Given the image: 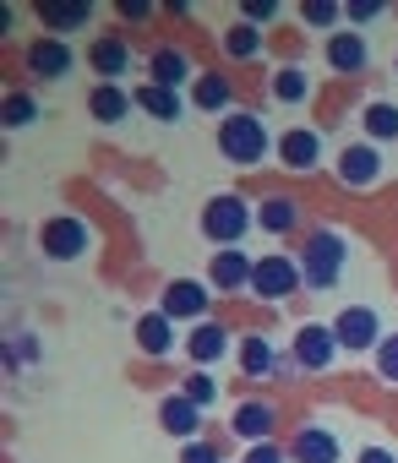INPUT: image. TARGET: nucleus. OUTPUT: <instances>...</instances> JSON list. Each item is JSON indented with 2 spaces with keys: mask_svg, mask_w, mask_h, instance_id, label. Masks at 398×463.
<instances>
[{
  "mask_svg": "<svg viewBox=\"0 0 398 463\" xmlns=\"http://www.w3.org/2000/svg\"><path fill=\"white\" fill-rule=\"evenodd\" d=\"M295 218H300V213H295V202H289V196H268V202L257 207V223L268 229V235H289Z\"/></svg>",
  "mask_w": 398,
  "mask_h": 463,
  "instance_id": "nucleus-27",
  "label": "nucleus"
},
{
  "mask_svg": "<svg viewBox=\"0 0 398 463\" xmlns=\"http://www.w3.org/2000/svg\"><path fill=\"white\" fill-rule=\"evenodd\" d=\"M344 262H349V241L338 229H317L300 246V279L306 289H338L344 284Z\"/></svg>",
  "mask_w": 398,
  "mask_h": 463,
  "instance_id": "nucleus-1",
  "label": "nucleus"
},
{
  "mask_svg": "<svg viewBox=\"0 0 398 463\" xmlns=\"http://www.w3.org/2000/svg\"><path fill=\"white\" fill-rule=\"evenodd\" d=\"M338 354H344V349H338L333 327H322V322H306V327L295 333V365H300V371H327Z\"/></svg>",
  "mask_w": 398,
  "mask_h": 463,
  "instance_id": "nucleus-9",
  "label": "nucleus"
},
{
  "mask_svg": "<svg viewBox=\"0 0 398 463\" xmlns=\"http://www.w3.org/2000/svg\"><path fill=\"white\" fill-rule=\"evenodd\" d=\"M273 17H279V6H273V0H241V23L262 28V23H273Z\"/></svg>",
  "mask_w": 398,
  "mask_h": 463,
  "instance_id": "nucleus-34",
  "label": "nucleus"
},
{
  "mask_svg": "<svg viewBox=\"0 0 398 463\" xmlns=\"http://www.w3.org/2000/svg\"><path fill=\"white\" fill-rule=\"evenodd\" d=\"M147 66H153V82H158V88H180V82L191 77L185 55H180V50H169V44H164V50H153V61H147Z\"/></svg>",
  "mask_w": 398,
  "mask_h": 463,
  "instance_id": "nucleus-26",
  "label": "nucleus"
},
{
  "mask_svg": "<svg viewBox=\"0 0 398 463\" xmlns=\"http://www.w3.org/2000/svg\"><path fill=\"white\" fill-rule=\"evenodd\" d=\"M131 109H137V93H126L120 82H99V88L88 93V115H93L99 126H120Z\"/></svg>",
  "mask_w": 398,
  "mask_h": 463,
  "instance_id": "nucleus-14",
  "label": "nucleus"
},
{
  "mask_svg": "<svg viewBox=\"0 0 398 463\" xmlns=\"http://www.w3.org/2000/svg\"><path fill=\"white\" fill-rule=\"evenodd\" d=\"M306 279H300V257H257V268H251V289L262 295V300H289L295 289H300Z\"/></svg>",
  "mask_w": 398,
  "mask_h": 463,
  "instance_id": "nucleus-6",
  "label": "nucleus"
},
{
  "mask_svg": "<svg viewBox=\"0 0 398 463\" xmlns=\"http://www.w3.org/2000/svg\"><path fill=\"white\" fill-rule=\"evenodd\" d=\"M180 392H185V398H191V403H196V409H203V414H208V409H213V403H219V382H213V376H208V371H191V376H185V387H180Z\"/></svg>",
  "mask_w": 398,
  "mask_h": 463,
  "instance_id": "nucleus-30",
  "label": "nucleus"
},
{
  "mask_svg": "<svg viewBox=\"0 0 398 463\" xmlns=\"http://www.w3.org/2000/svg\"><path fill=\"white\" fill-rule=\"evenodd\" d=\"M279 158H284V169H295V175L317 169V158H322V142H317V131H306V126L284 131V142H279Z\"/></svg>",
  "mask_w": 398,
  "mask_h": 463,
  "instance_id": "nucleus-19",
  "label": "nucleus"
},
{
  "mask_svg": "<svg viewBox=\"0 0 398 463\" xmlns=\"http://www.w3.org/2000/svg\"><path fill=\"white\" fill-rule=\"evenodd\" d=\"M360 126L371 131V142H398V104H387V99H376V104H365V115H360Z\"/></svg>",
  "mask_w": 398,
  "mask_h": 463,
  "instance_id": "nucleus-25",
  "label": "nucleus"
},
{
  "mask_svg": "<svg viewBox=\"0 0 398 463\" xmlns=\"http://www.w3.org/2000/svg\"><path fill=\"white\" fill-rule=\"evenodd\" d=\"M93 17V0H61V6H39V23H44V33H71V28H82Z\"/></svg>",
  "mask_w": 398,
  "mask_h": 463,
  "instance_id": "nucleus-23",
  "label": "nucleus"
},
{
  "mask_svg": "<svg viewBox=\"0 0 398 463\" xmlns=\"http://www.w3.org/2000/svg\"><path fill=\"white\" fill-rule=\"evenodd\" d=\"M268 126H262V115H224L219 120V153L230 158V164H241V169H257L262 158H268Z\"/></svg>",
  "mask_w": 398,
  "mask_h": 463,
  "instance_id": "nucleus-2",
  "label": "nucleus"
},
{
  "mask_svg": "<svg viewBox=\"0 0 398 463\" xmlns=\"http://www.w3.org/2000/svg\"><path fill=\"white\" fill-rule=\"evenodd\" d=\"M120 17H126V23H147L153 6H142V0H120Z\"/></svg>",
  "mask_w": 398,
  "mask_h": 463,
  "instance_id": "nucleus-39",
  "label": "nucleus"
},
{
  "mask_svg": "<svg viewBox=\"0 0 398 463\" xmlns=\"http://www.w3.org/2000/svg\"><path fill=\"white\" fill-rule=\"evenodd\" d=\"M185 354H191L196 371H208V365H219V360L230 354V333H224L219 322H196L191 338H185Z\"/></svg>",
  "mask_w": 398,
  "mask_h": 463,
  "instance_id": "nucleus-13",
  "label": "nucleus"
},
{
  "mask_svg": "<svg viewBox=\"0 0 398 463\" xmlns=\"http://www.w3.org/2000/svg\"><path fill=\"white\" fill-rule=\"evenodd\" d=\"M39 251H44L50 262H77V257L93 251V229H88L82 218L61 213V218H50V223L39 229Z\"/></svg>",
  "mask_w": 398,
  "mask_h": 463,
  "instance_id": "nucleus-4",
  "label": "nucleus"
},
{
  "mask_svg": "<svg viewBox=\"0 0 398 463\" xmlns=\"http://www.w3.org/2000/svg\"><path fill=\"white\" fill-rule=\"evenodd\" d=\"M230 425H235V436L246 441V447H262V441H273V430H279V414H273V403H241L235 414H230Z\"/></svg>",
  "mask_w": 398,
  "mask_h": 463,
  "instance_id": "nucleus-11",
  "label": "nucleus"
},
{
  "mask_svg": "<svg viewBox=\"0 0 398 463\" xmlns=\"http://www.w3.org/2000/svg\"><path fill=\"white\" fill-rule=\"evenodd\" d=\"M344 17V6H333V0H311V6H300V23H311V28H333Z\"/></svg>",
  "mask_w": 398,
  "mask_h": 463,
  "instance_id": "nucleus-33",
  "label": "nucleus"
},
{
  "mask_svg": "<svg viewBox=\"0 0 398 463\" xmlns=\"http://www.w3.org/2000/svg\"><path fill=\"white\" fill-rule=\"evenodd\" d=\"M306 93H311V77H306L300 66H284V71L273 77V99H279V104H300Z\"/></svg>",
  "mask_w": 398,
  "mask_h": 463,
  "instance_id": "nucleus-29",
  "label": "nucleus"
},
{
  "mask_svg": "<svg viewBox=\"0 0 398 463\" xmlns=\"http://www.w3.org/2000/svg\"><path fill=\"white\" fill-rule=\"evenodd\" d=\"M180 463H219V452H213V441L196 436V441H185V447H180Z\"/></svg>",
  "mask_w": 398,
  "mask_h": 463,
  "instance_id": "nucleus-35",
  "label": "nucleus"
},
{
  "mask_svg": "<svg viewBox=\"0 0 398 463\" xmlns=\"http://www.w3.org/2000/svg\"><path fill=\"white\" fill-rule=\"evenodd\" d=\"M28 120H39V104H33L28 93H12V99H6V131H23Z\"/></svg>",
  "mask_w": 398,
  "mask_h": 463,
  "instance_id": "nucleus-31",
  "label": "nucleus"
},
{
  "mask_svg": "<svg viewBox=\"0 0 398 463\" xmlns=\"http://www.w3.org/2000/svg\"><path fill=\"white\" fill-rule=\"evenodd\" d=\"M224 55H230V61H257V55H262V33H257L251 23H235V28L224 33Z\"/></svg>",
  "mask_w": 398,
  "mask_h": 463,
  "instance_id": "nucleus-28",
  "label": "nucleus"
},
{
  "mask_svg": "<svg viewBox=\"0 0 398 463\" xmlns=\"http://www.w3.org/2000/svg\"><path fill=\"white\" fill-rule=\"evenodd\" d=\"M327 66H333L338 77H355V71H365V39H360L355 28H338V33H327Z\"/></svg>",
  "mask_w": 398,
  "mask_h": 463,
  "instance_id": "nucleus-17",
  "label": "nucleus"
},
{
  "mask_svg": "<svg viewBox=\"0 0 398 463\" xmlns=\"http://www.w3.org/2000/svg\"><path fill=\"white\" fill-rule=\"evenodd\" d=\"M376 376H382V382H398V333H387V338L376 344Z\"/></svg>",
  "mask_w": 398,
  "mask_h": 463,
  "instance_id": "nucleus-32",
  "label": "nucleus"
},
{
  "mask_svg": "<svg viewBox=\"0 0 398 463\" xmlns=\"http://www.w3.org/2000/svg\"><path fill=\"white\" fill-rule=\"evenodd\" d=\"M230 99H235V88H230V77H219V71H203V77L191 82V104L208 109V115H235Z\"/></svg>",
  "mask_w": 398,
  "mask_h": 463,
  "instance_id": "nucleus-20",
  "label": "nucleus"
},
{
  "mask_svg": "<svg viewBox=\"0 0 398 463\" xmlns=\"http://www.w3.org/2000/svg\"><path fill=\"white\" fill-rule=\"evenodd\" d=\"M338 180H344L349 191H371V185L382 180V153H376L371 142H349V147H338Z\"/></svg>",
  "mask_w": 398,
  "mask_h": 463,
  "instance_id": "nucleus-8",
  "label": "nucleus"
},
{
  "mask_svg": "<svg viewBox=\"0 0 398 463\" xmlns=\"http://www.w3.org/2000/svg\"><path fill=\"white\" fill-rule=\"evenodd\" d=\"M208 306H213V289H208L203 279H175V284H164V295H158V311H164L169 322H208Z\"/></svg>",
  "mask_w": 398,
  "mask_h": 463,
  "instance_id": "nucleus-5",
  "label": "nucleus"
},
{
  "mask_svg": "<svg viewBox=\"0 0 398 463\" xmlns=\"http://www.w3.org/2000/svg\"><path fill=\"white\" fill-rule=\"evenodd\" d=\"M241 463H289V452H279L273 441H262V447H246V458Z\"/></svg>",
  "mask_w": 398,
  "mask_h": 463,
  "instance_id": "nucleus-36",
  "label": "nucleus"
},
{
  "mask_svg": "<svg viewBox=\"0 0 398 463\" xmlns=\"http://www.w3.org/2000/svg\"><path fill=\"white\" fill-rule=\"evenodd\" d=\"M137 109L153 115V120H164V126H175V120L185 115L180 93H175V88H158V82H142V88H137Z\"/></svg>",
  "mask_w": 398,
  "mask_h": 463,
  "instance_id": "nucleus-22",
  "label": "nucleus"
},
{
  "mask_svg": "<svg viewBox=\"0 0 398 463\" xmlns=\"http://www.w3.org/2000/svg\"><path fill=\"white\" fill-rule=\"evenodd\" d=\"M338 436L322 430V425H306L295 441H289V463H338Z\"/></svg>",
  "mask_w": 398,
  "mask_h": 463,
  "instance_id": "nucleus-16",
  "label": "nucleus"
},
{
  "mask_svg": "<svg viewBox=\"0 0 398 463\" xmlns=\"http://www.w3.org/2000/svg\"><path fill=\"white\" fill-rule=\"evenodd\" d=\"M387 6H382V0H355V6H344V17L349 23H371V17H382Z\"/></svg>",
  "mask_w": 398,
  "mask_h": 463,
  "instance_id": "nucleus-37",
  "label": "nucleus"
},
{
  "mask_svg": "<svg viewBox=\"0 0 398 463\" xmlns=\"http://www.w3.org/2000/svg\"><path fill=\"white\" fill-rule=\"evenodd\" d=\"M355 463H398V458H393V452H387V447H365V452H360V458H355Z\"/></svg>",
  "mask_w": 398,
  "mask_h": 463,
  "instance_id": "nucleus-40",
  "label": "nucleus"
},
{
  "mask_svg": "<svg viewBox=\"0 0 398 463\" xmlns=\"http://www.w3.org/2000/svg\"><path fill=\"white\" fill-rule=\"evenodd\" d=\"M88 66L99 71V82H120V77L131 71V44H126V39H99V44L88 50Z\"/></svg>",
  "mask_w": 398,
  "mask_h": 463,
  "instance_id": "nucleus-18",
  "label": "nucleus"
},
{
  "mask_svg": "<svg viewBox=\"0 0 398 463\" xmlns=\"http://www.w3.org/2000/svg\"><path fill=\"white\" fill-rule=\"evenodd\" d=\"M251 257L241 251V246H230V251H213V289L219 295H235V289H251Z\"/></svg>",
  "mask_w": 398,
  "mask_h": 463,
  "instance_id": "nucleus-15",
  "label": "nucleus"
},
{
  "mask_svg": "<svg viewBox=\"0 0 398 463\" xmlns=\"http://www.w3.org/2000/svg\"><path fill=\"white\" fill-rule=\"evenodd\" d=\"M137 349H142V354H153V360H164V354L175 349V322H169L164 311L137 317Z\"/></svg>",
  "mask_w": 398,
  "mask_h": 463,
  "instance_id": "nucleus-21",
  "label": "nucleus"
},
{
  "mask_svg": "<svg viewBox=\"0 0 398 463\" xmlns=\"http://www.w3.org/2000/svg\"><path fill=\"white\" fill-rule=\"evenodd\" d=\"M235 349H241V371H246V376H273V371H279V360H273V344H268L262 333H246Z\"/></svg>",
  "mask_w": 398,
  "mask_h": 463,
  "instance_id": "nucleus-24",
  "label": "nucleus"
},
{
  "mask_svg": "<svg viewBox=\"0 0 398 463\" xmlns=\"http://www.w3.org/2000/svg\"><path fill=\"white\" fill-rule=\"evenodd\" d=\"M251 223H257V218H251V207H246V196H235V191H224V196H213V202L203 207V235H208V241H213L219 251H230V246H241Z\"/></svg>",
  "mask_w": 398,
  "mask_h": 463,
  "instance_id": "nucleus-3",
  "label": "nucleus"
},
{
  "mask_svg": "<svg viewBox=\"0 0 398 463\" xmlns=\"http://www.w3.org/2000/svg\"><path fill=\"white\" fill-rule=\"evenodd\" d=\"M71 66H77V55H71V44L55 39V33H44V39L28 44V71H33L39 82H61Z\"/></svg>",
  "mask_w": 398,
  "mask_h": 463,
  "instance_id": "nucleus-10",
  "label": "nucleus"
},
{
  "mask_svg": "<svg viewBox=\"0 0 398 463\" xmlns=\"http://www.w3.org/2000/svg\"><path fill=\"white\" fill-rule=\"evenodd\" d=\"M333 338H338L344 354H360V349H376L382 344V322H376L371 306H344L338 322H333Z\"/></svg>",
  "mask_w": 398,
  "mask_h": 463,
  "instance_id": "nucleus-7",
  "label": "nucleus"
},
{
  "mask_svg": "<svg viewBox=\"0 0 398 463\" xmlns=\"http://www.w3.org/2000/svg\"><path fill=\"white\" fill-rule=\"evenodd\" d=\"M28 360H39V338H17L12 344V365H28Z\"/></svg>",
  "mask_w": 398,
  "mask_h": 463,
  "instance_id": "nucleus-38",
  "label": "nucleus"
},
{
  "mask_svg": "<svg viewBox=\"0 0 398 463\" xmlns=\"http://www.w3.org/2000/svg\"><path fill=\"white\" fill-rule=\"evenodd\" d=\"M158 425H164L169 436H180V441H196V436H203V409H196L185 392H169V398L158 403Z\"/></svg>",
  "mask_w": 398,
  "mask_h": 463,
  "instance_id": "nucleus-12",
  "label": "nucleus"
}]
</instances>
